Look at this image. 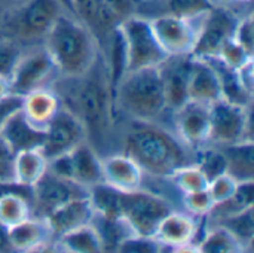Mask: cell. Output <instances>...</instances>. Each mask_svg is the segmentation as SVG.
Instances as JSON below:
<instances>
[{
    "mask_svg": "<svg viewBox=\"0 0 254 253\" xmlns=\"http://www.w3.org/2000/svg\"><path fill=\"white\" fill-rule=\"evenodd\" d=\"M31 203L18 192H4L0 195V224L10 228L31 216Z\"/></svg>",
    "mask_w": 254,
    "mask_h": 253,
    "instance_id": "29",
    "label": "cell"
},
{
    "mask_svg": "<svg viewBox=\"0 0 254 253\" xmlns=\"http://www.w3.org/2000/svg\"><path fill=\"white\" fill-rule=\"evenodd\" d=\"M127 54V73L161 66L168 54L153 33L149 18L134 15L118 25Z\"/></svg>",
    "mask_w": 254,
    "mask_h": 253,
    "instance_id": "6",
    "label": "cell"
},
{
    "mask_svg": "<svg viewBox=\"0 0 254 253\" xmlns=\"http://www.w3.org/2000/svg\"><path fill=\"white\" fill-rule=\"evenodd\" d=\"M188 95L190 101H198L208 106L222 98L220 79L217 70L210 61L193 58Z\"/></svg>",
    "mask_w": 254,
    "mask_h": 253,
    "instance_id": "21",
    "label": "cell"
},
{
    "mask_svg": "<svg viewBox=\"0 0 254 253\" xmlns=\"http://www.w3.org/2000/svg\"><path fill=\"white\" fill-rule=\"evenodd\" d=\"M228 1H231V3H241L243 4V3H249L250 0H228Z\"/></svg>",
    "mask_w": 254,
    "mask_h": 253,
    "instance_id": "47",
    "label": "cell"
},
{
    "mask_svg": "<svg viewBox=\"0 0 254 253\" xmlns=\"http://www.w3.org/2000/svg\"><path fill=\"white\" fill-rule=\"evenodd\" d=\"M30 191L31 204L36 215L39 218H46L51 212L57 210L63 204L74 198L88 197L91 189L46 170L42 179Z\"/></svg>",
    "mask_w": 254,
    "mask_h": 253,
    "instance_id": "13",
    "label": "cell"
},
{
    "mask_svg": "<svg viewBox=\"0 0 254 253\" xmlns=\"http://www.w3.org/2000/svg\"><path fill=\"white\" fill-rule=\"evenodd\" d=\"M171 113L174 116L176 136L190 151H199L210 143L211 122L208 104L189 100Z\"/></svg>",
    "mask_w": 254,
    "mask_h": 253,
    "instance_id": "15",
    "label": "cell"
},
{
    "mask_svg": "<svg viewBox=\"0 0 254 253\" xmlns=\"http://www.w3.org/2000/svg\"><path fill=\"white\" fill-rule=\"evenodd\" d=\"M254 28H253V16L247 15L238 19L235 31H234V40L240 43L249 54L254 55Z\"/></svg>",
    "mask_w": 254,
    "mask_h": 253,
    "instance_id": "39",
    "label": "cell"
},
{
    "mask_svg": "<svg viewBox=\"0 0 254 253\" xmlns=\"http://www.w3.org/2000/svg\"><path fill=\"white\" fill-rule=\"evenodd\" d=\"M170 179L174 183V186L183 194L202 191V189H207L208 186V177L205 176V173L201 170V167L196 163H190L177 169L170 176Z\"/></svg>",
    "mask_w": 254,
    "mask_h": 253,
    "instance_id": "31",
    "label": "cell"
},
{
    "mask_svg": "<svg viewBox=\"0 0 254 253\" xmlns=\"http://www.w3.org/2000/svg\"><path fill=\"white\" fill-rule=\"evenodd\" d=\"M254 209H247L237 215L216 219L217 225L225 227L244 248H250L254 239Z\"/></svg>",
    "mask_w": 254,
    "mask_h": 253,
    "instance_id": "30",
    "label": "cell"
},
{
    "mask_svg": "<svg viewBox=\"0 0 254 253\" xmlns=\"http://www.w3.org/2000/svg\"><path fill=\"white\" fill-rule=\"evenodd\" d=\"M83 142H86L85 127L71 110L63 106L45 128V139L40 149L48 161H51L73 151Z\"/></svg>",
    "mask_w": 254,
    "mask_h": 253,
    "instance_id": "14",
    "label": "cell"
},
{
    "mask_svg": "<svg viewBox=\"0 0 254 253\" xmlns=\"http://www.w3.org/2000/svg\"><path fill=\"white\" fill-rule=\"evenodd\" d=\"M198 234L196 218L189 215L188 212H168L162 221L158 224L153 239L162 246L168 249H174L177 252L188 251L192 248L196 251L195 237Z\"/></svg>",
    "mask_w": 254,
    "mask_h": 253,
    "instance_id": "16",
    "label": "cell"
},
{
    "mask_svg": "<svg viewBox=\"0 0 254 253\" xmlns=\"http://www.w3.org/2000/svg\"><path fill=\"white\" fill-rule=\"evenodd\" d=\"M21 0H0V18L16 3H19Z\"/></svg>",
    "mask_w": 254,
    "mask_h": 253,
    "instance_id": "44",
    "label": "cell"
},
{
    "mask_svg": "<svg viewBox=\"0 0 254 253\" xmlns=\"http://www.w3.org/2000/svg\"><path fill=\"white\" fill-rule=\"evenodd\" d=\"M219 149L226 161V173L238 182L254 180L253 140H244L229 146H222Z\"/></svg>",
    "mask_w": 254,
    "mask_h": 253,
    "instance_id": "26",
    "label": "cell"
},
{
    "mask_svg": "<svg viewBox=\"0 0 254 253\" xmlns=\"http://www.w3.org/2000/svg\"><path fill=\"white\" fill-rule=\"evenodd\" d=\"M202 18L189 19L164 13L150 19L155 36L168 57L192 55Z\"/></svg>",
    "mask_w": 254,
    "mask_h": 253,
    "instance_id": "11",
    "label": "cell"
},
{
    "mask_svg": "<svg viewBox=\"0 0 254 253\" xmlns=\"http://www.w3.org/2000/svg\"><path fill=\"white\" fill-rule=\"evenodd\" d=\"M48 170L88 189L103 183L101 158L88 142H83L73 151L51 160Z\"/></svg>",
    "mask_w": 254,
    "mask_h": 253,
    "instance_id": "10",
    "label": "cell"
},
{
    "mask_svg": "<svg viewBox=\"0 0 254 253\" xmlns=\"http://www.w3.org/2000/svg\"><path fill=\"white\" fill-rule=\"evenodd\" d=\"M124 152L129 155L144 174L170 179L180 167L195 163L190 151L176 134L156 122L134 121L124 139Z\"/></svg>",
    "mask_w": 254,
    "mask_h": 253,
    "instance_id": "2",
    "label": "cell"
},
{
    "mask_svg": "<svg viewBox=\"0 0 254 253\" xmlns=\"http://www.w3.org/2000/svg\"><path fill=\"white\" fill-rule=\"evenodd\" d=\"M237 186H238V180L235 177H232L229 173H222V174L210 179L207 189H208L213 201L216 204H220V203L226 201L235 192Z\"/></svg>",
    "mask_w": 254,
    "mask_h": 253,
    "instance_id": "37",
    "label": "cell"
},
{
    "mask_svg": "<svg viewBox=\"0 0 254 253\" xmlns=\"http://www.w3.org/2000/svg\"><path fill=\"white\" fill-rule=\"evenodd\" d=\"M55 248L68 253H100L104 251L101 234L94 222L58 236Z\"/></svg>",
    "mask_w": 254,
    "mask_h": 253,
    "instance_id": "25",
    "label": "cell"
},
{
    "mask_svg": "<svg viewBox=\"0 0 254 253\" xmlns=\"http://www.w3.org/2000/svg\"><path fill=\"white\" fill-rule=\"evenodd\" d=\"M171 210V204L153 192H119V216L137 237H153L158 224Z\"/></svg>",
    "mask_w": 254,
    "mask_h": 253,
    "instance_id": "7",
    "label": "cell"
},
{
    "mask_svg": "<svg viewBox=\"0 0 254 253\" xmlns=\"http://www.w3.org/2000/svg\"><path fill=\"white\" fill-rule=\"evenodd\" d=\"M60 1L63 3V6L65 7V10H67L68 13L74 15V12H73V1H71V0H60Z\"/></svg>",
    "mask_w": 254,
    "mask_h": 253,
    "instance_id": "46",
    "label": "cell"
},
{
    "mask_svg": "<svg viewBox=\"0 0 254 253\" xmlns=\"http://www.w3.org/2000/svg\"><path fill=\"white\" fill-rule=\"evenodd\" d=\"M7 94H9V82H7V79L0 76V98Z\"/></svg>",
    "mask_w": 254,
    "mask_h": 253,
    "instance_id": "45",
    "label": "cell"
},
{
    "mask_svg": "<svg viewBox=\"0 0 254 253\" xmlns=\"http://www.w3.org/2000/svg\"><path fill=\"white\" fill-rule=\"evenodd\" d=\"M13 252L9 242V228L0 224V253Z\"/></svg>",
    "mask_w": 254,
    "mask_h": 253,
    "instance_id": "43",
    "label": "cell"
},
{
    "mask_svg": "<svg viewBox=\"0 0 254 253\" xmlns=\"http://www.w3.org/2000/svg\"><path fill=\"white\" fill-rule=\"evenodd\" d=\"M101 173L103 183L118 192H134L141 189L144 173L125 152L101 158Z\"/></svg>",
    "mask_w": 254,
    "mask_h": 253,
    "instance_id": "18",
    "label": "cell"
},
{
    "mask_svg": "<svg viewBox=\"0 0 254 253\" xmlns=\"http://www.w3.org/2000/svg\"><path fill=\"white\" fill-rule=\"evenodd\" d=\"M238 19L232 10L216 4L201 19L196 43L190 57L196 60L216 58L223 43L234 36Z\"/></svg>",
    "mask_w": 254,
    "mask_h": 253,
    "instance_id": "12",
    "label": "cell"
},
{
    "mask_svg": "<svg viewBox=\"0 0 254 253\" xmlns=\"http://www.w3.org/2000/svg\"><path fill=\"white\" fill-rule=\"evenodd\" d=\"M0 136L9 149L16 154L25 149H40L45 139V130L33 127L24 118L21 110H18L1 124Z\"/></svg>",
    "mask_w": 254,
    "mask_h": 253,
    "instance_id": "22",
    "label": "cell"
},
{
    "mask_svg": "<svg viewBox=\"0 0 254 253\" xmlns=\"http://www.w3.org/2000/svg\"><path fill=\"white\" fill-rule=\"evenodd\" d=\"M94 219H95V210H94L89 195L74 198L63 204L57 210L51 212L45 218L54 237L73 231L79 227L88 225L94 222Z\"/></svg>",
    "mask_w": 254,
    "mask_h": 253,
    "instance_id": "19",
    "label": "cell"
},
{
    "mask_svg": "<svg viewBox=\"0 0 254 253\" xmlns=\"http://www.w3.org/2000/svg\"><path fill=\"white\" fill-rule=\"evenodd\" d=\"M21 103H22V97L12 92L0 98V127L9 116L21 110Z\"/></svg>",
    "mask_w": 254,
    "mask_h": 253,
    "instance_id": "41",
    "label": "cell"
},
{
    "mask_svg": "<svg viewBox=\"0 0 254 253\" xmlns=\"http://www.w3.org/2000/svg\"><path fill=\"white\" fill-rule=\"evenodd\" d=\"M48 164L49 161L42 152V149H25L13 154V185L31 189L46 173Z\"/></svg>",
    "mask_w": 254,
    "mask_h": 253,
    "instance_id": "24",
    "label": "cell"
},
{
    "mask_svg": "<svg viewBox=\"0 0 254 253\" xmlns=\"http://www.w3.org/2000/svg\"><path fill=\"white\" fill-rule=\"evenodd\" d=\"M13 152L0 136V185H13L12 177Z\"/></svg>",
    "mask_w": 254,
    "mask_h": 253,
    "instance_id": "40",
    "label": "cell"
},
{
    "mask_svg": "<svg viewBox=\"0 0 254 253\" xmlns=\"http://www.w3.org/2000/svg\"><path fill=\"white\" fill-rule=\"evenodd\" d=\"M246 248L222 225L210 228L196 245V252L202 253H240Z\"/></svg>",
    "mask_w": 254,
    "mask_h": 253,
    "instance_id": "28",
    "label": "cell"
},
{
    "mask_svg": "<svg viewBox=\"0 0 254 253\" xmlns=\"http://www.w3.org/2000/svg\"><path fill=\"white\" fill-rule=\"evenodd\" d=\"M42 45L55 63L58 75L63 78H79L85 75L101 54L98 40L91 30L68 12L57 18Z\"/></svg>",
    "mask_w": 254,
    "mask_h": 253,
    "instance_id": "3",
    "label": "cell"
},
{
    "mask_svg": "<svg viewBox=\"0 0 254 253\" xmlns=\"http://www.w3.org/2000/svg\"><path fill=\"white\" fill-rule=\"evenodd\" d=\"M238 79L243 85V88L253 95V60L249 61L247 64H244L241 69L237 70Z\"/></svg>",
    "mask_w": 254,
    "mask_h": 253,
    "instance_id": "42",
    "label": "cell"
},
{
    "mask_svg": "<svg viewBox=\"0 0 254 253\" xmlns=\"http://www.w3.org/2000/svg\"><path fill=\"white\" fill-rule=\"evenodd\" d=\"M73 84L58 94L64 107L71 110L86 131V142H103L110 131L113 113V89L103 54L95 64L79 78H68Z\"/></svg>",
    "mask_w": 254,
    "mask_h": 253,
    "instance_id": "1",
    "label": "cell"
},
{
    "mask_svg": "<svg viewBox=\"0 0 254 253\" xmlns=\"http://www.w3.org/2000/svg\"><path fill=\"white\" fill-rule=\"evenodd\" d=\"M195 163L205 173V176L208 177V182H210V179H213L222 173H226V161L219 148L205 149L198 157V160H195Z\"/></svg>",
    "mask_w": 254,
    "mask_h": 253,
    "instance_id": "36",
    "label": "cell"
},
{
    "mask_svg": "<svg viewBox=\"0 0 254 253\" xmlns=\"http://www.w3.org/2000/svg\"><path fill=\"white\" fill-rule=\"evenodd\" d=\"M58 76V70L45 46H33L24 51L9 78V92L25 95L27 92L48 86Z\"/></svg>",
    "mask_w": 254,
    "mask_h": 253,
    "instance_id": "9",
    "label": "cell"
},
{
    "mask_svg": "<svg viewBox=\"0 0 254 253\" xmlns=\"http://www.w3.org/2000/svg\"><path fill=\"white\" fill-rule=\"evenodd\" d=\"M109 13L119 25L127 18L138 15V7L141 0H103Z\"/></svg>",
    "mask_w": 254,
    "mask_h": 253,
    "instance_id": "38",
    "label": "cell"
},
{
    "mask_svg": "<svg viewBox=\"0 0 254 253\" xmlns=\"http://www.w3.org/2000/svg\"><path fill=\"white\" fill-rule=\"evenodd\" d=\"M64 12L67 10L60 0H21L0 18L1 37L22 46L43 42L57 18Z\"/></svg>",
    "mask_w": 254,
    "mask_h": 253,
    "instance_id": "5",
    "label": "cell"
},
{
    "mask_svg": "<svg viewBox=\"0 0 254 253\" xmlns=\"http://www.w3.org/2000/svg\"><path fill=\"white\" fill-rule=\"evenodd\" d=\"M253 206L254 180H244V182H238L235 192L226 201L216 204L208 216H211L216 221V219H222V218L244 212L247 209H252Z\"/></svg>",
    "mask_w": 254,
    "mask_h": 253,
    "instance_id": "27",
    "label": "cell"
},
{
    "mask_svg": "<svg viewBox=\"0 0 254 253\" xmlns=\"http://www.w3.org/2000/svg\"><path fill=\"white\" fill-rule=\"evenodd\" d=\"M253 57L254 55L249 54L240 43H237L234 40V37H231L223 43V46L220 48V51L217 52V57L214 60L220 61L223 66H226L232 70H238L244 64L252 61Z\"/></svg>",
    "mask_w": 254,
    "mask_h": 253,
    "instance_id": "33",
    "label": "cell"
},
{
    "mask_svg": "<svg viewBox=\"0 0 254 253\" xmlns=\"http://www.w3.org/2000/svg\"><path fill=\"white\" fill-rule=\"evenodd\" d=\"M45 218H27L9 228V242L13 252H34L43 249L52 239Z\"/></svg>",
    "mask_w": 254,
    "mask_h": 253,
    "instance_id": "23",
    "label": "cell"
},
{
    "mask_svg": "<svg viewBox=\"0 0 254 253\" xmlns=\"http://www.w3.org/2000/svg\"><path fill=\"white\" fill-rule=\"evenodd\" d=\"M61 107V98L54 88L42 86L22 95L21 113L33 127L45 130Z\"/></svg>",
    "mask_w": 254,
    "mask_h": 253,
    "instance_id": "20",
    "label": "cell"
},
{
    "mask_svg": "<svg viewBox=\"0 0 254 253\" xmlns=\"http://www.w3.org/2000/svg\"><path fill=\"white\" fill-rule=\"evenodd\" d=\"M250 106H240L228 100H217L210 104V143L216 148L229 146L252 137Z\"/></svg>",
    "mask_w": 254,
    "mask_h": 253,
    "instance_id": "8",
    "label": "cell"
},
{
    "mask_svg": "<svg viewBox=\"0 0 254 253\" xmlns=\"http://www.w3.org/2000/svg\"><path fill=\"white\" fill-rule=\"evenodd\" d=\"M113 106L134 121L156 122L167 112L159 69L125 73L113 88Z\"/></svg>",
    "mask_w": 254,
    "mask_h": 253,
    "instance_id": "4",
    "label": "cell"
},
{
    "mask_svg": "<svg viewBox=\"0 0 254 253\" xmlns=\"http://www.w3.org/2000/svg\"><path fill=\"white\" fill-rule=\"evenodd\" d=\"M192 63L193 58L190 55H183V57H168L161 66H158L164 85V94H165V103L168 112H174L186 101H189L188 86L192 72Z\"/></svg>",
    "mask_w": 254,
    "mask_h": 253,
    "instance_id": "17",
    "label": "cell"
},
{
    "mask_svg": "<svg viewBox=\"0 0 254 253\" xmlns=\"http://www.w3.org/2000/svg\"><path fill=\"white\" fill-rule=\"evenodd\" d=\"M214 206L216 203L213 201L208 189L183 194V207L189 215L195 218H207Z\"/></svg>",
    "mask_w": 254,
    "mask_h": 253,
    "instance_id": "35",
    "label": "cell"
},
{
    "mask_svg": "<svg viewBox=\"0 0 254 253\" xmlns=\"http://www.w3.org/2000/svg\"><path fill=\"white\" fill-rule=\"evenodd\" d=\"M24 51H25V48L21 43L13 42L10 39L0 37V76L1 78L9 81L16 63L19 61Z\"/></svg>",
    "mask_w": 254,
    "mask_h": 253,
    "instance_id": "34",
    "label": "cell"
},
{
    "mask_svg": "<svg viewBox=\"0 0 254 253\" xmlns=\"http://www.w3.org/2000/svg\"><path fill=\"white\" fill-rule=\"evenodd\" d=\"M216 7L214 0H167V13L198 19Z\"/></svg>",
    "mask_w": 254,
    "mask_h": 253,
    "instance_id": "32",
    "label": "cell"
}]
</instances>
